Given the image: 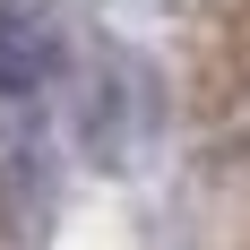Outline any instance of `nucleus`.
<instances>
[{
  "label": "nucleus",
  "mask_w": 250,
  "mask_h": 250,
  "mask_svg": "<svg viewBox=\"0 0 250 250\" xmlns=\"http://www.w3.org/2000/svg\"><path fill=\"white\" fill-rule=\"evenodd\" d=\"M43 69V43L26 35V18H0V86H35Z\"/></svg>",
  "instance_id": "nucleus-1"
}]
</instances>
